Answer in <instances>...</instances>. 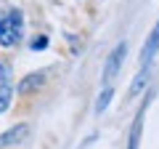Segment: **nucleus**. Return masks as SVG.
Here are the masks:
<instances>
[{"mask_svg": "<svg viewBox=\"0 0 159 149\" xmlns=\"http://www.w3.org/2000/svg\"><path fill=\"white\" fill-rule=\"evenodd\" d=\"M24 35V16L21 11L11 8V11H0V46L13 48Z\"/></svg>", "mask_w": 159, "mask_h": 149, "instance_id": "nucleus-1", "label": "nucleus"}, {"mask_svg": "<svg viewBox=\"0 0 159 149\" xmlns=\"http://www.w3.org/2000/svg\"><path fill=\"white\" fill-rule=\"evenodd\" d=\"M125 53H127V46H125V43H119V46L109 53L106 67H103V85H111V80L117 77L119 67H122V61H125Z\"/></svg>", "mask_w": 159, "mask_h": 149, "instance_id": "nucleus-2", "label": "nucleus"}, {"mask_svg": "<svg viewBox=\"0 0 159 149\" xmlns=\"http://www.w3.org/2000/svg\"><path fill=\"white\" fill-rule=\"evenodd\" d=\"M11 96H13L11 67H8V64H0V115L11 107Z\"/></svg>", "mask_w": 159, "mask_h": 149, "instance_id": "nucleus-3", "label": "nucleus"}, {"mask_svg": "<svg viewBox=\"0 0 159 149\" xmlns=\"http://www.w3.org/2000/svg\"><path fill=\"white\" fill-rule=\"evenodd\" d=\"M157 53H159V22H157V27L151 29L146 46H143V51H141V64L143 67H151V61H154Z\"/></svg>", "mask_w": 159, "mask_h": 149, "instance_id": "nucleus-4", "label": "nucleus"}, {"mask_svg": "<svg viewBox=\"0 0 159 149\" xmlns=\"http://www.w3.org/2000/svg\"><path fill=\"white\" fill-rule=\"evenodd\" d=\"M29 133V125H13L11 131L6 133H0V149H6V147H13V144H19L24 136Z\"/></svg>", "mask_w": 159, "mask_h": 149, "instance_id": "nucleus-5", "label": "nucleus"}, {"mask_svg": "<svg viewBox=\"0 0 159 149\" xmlns=\"http://www.w3.org/2000/svg\"><path fill=\"white\" fill-rule=\"evenodd\" d=\"M43 83H45V72H34V74H29L27 80H21L19 91H21V93H32L34 88H40Z\"/></svg>", "mask_w": 159, "mask_h": 149, "instance_id": "nucleus-6", "label": "nucleus"}, {"mask_svg": "<svg viewBox=\"0 0 159 149\" xmlns=\"http://www.w3.org/2000/svg\"><path fill=\"white\" fill-rule=\"evenodd\" d=\"M146 83H148V67H143L141 72H138V77L130 83V91H127V96H138V93L143 91V85H146Z\"/></svg>", "mask_w": 159, "mask_h": 149, "instance_id": "nucleus-7", "label": "nucleus"}, {"mask_svg": "<svg viewBox=\"0 0 159 149\" xmlns=\"http://www.w3.org/2000/svg\"><path fill=\"white\" fill-rule=\"evenodd\" d=\"M111 93H114V91H111V85H106V91H103L101 96H98V107H96L98 112H103V109L109 107V101H111Z\"/></svg>", "mask_w": 159, "mask_h": 149, "instance_id": "nucleus-8", "label": "nucleus"}, {"mask_svg": "<svg viewBox=\"0 0 159 149\" xmlns=\"http://www.w3.org/2000/svg\"><path fill=\"white\" fill-rule=\"evenodd\" d=\"M48 46V37H37V40L32 43V48H45Z\"/></svg>", "mask_w": 159, "mask_h": 149, "instance_id": "nucleus-9", "label": "nucleus"}]
</instances>
